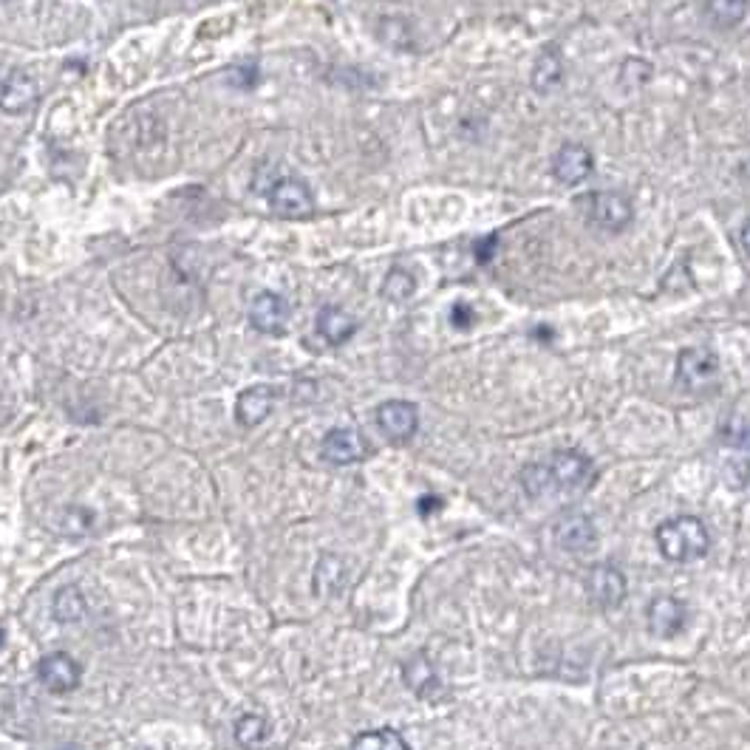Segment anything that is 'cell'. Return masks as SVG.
<instances>
[{
	"label": "cell",
	"mask_w": 750,
	"mask_h": 750,
	"mask_svg": "<svg viewBox=\"0 0 750 750\" xmlns=\"http://www.w3.org/2000/svg\"><path fill=\"white\" fill-rule=\"evenodd\" d=\"M552 538L564 552L586 555L598 544V530H595V521L581 510H564L552 521Z\"/></svg>",
	"instance_id": "8992f818"
},
{
	"label": "cell",
	"mask_w": 750,
	"mask_h": 750,
	"mask_svg": "<svg viewBox=\"0 0 750 750\" xmlns=\"http://www.w3.org/2000/svg\"><path fill=\"white\" fill-rule=\"evenodd\" d=\"M3 637H6V632H3V629H0V646H3Z\"/></svg>",
	"instance_id": "f1b7e54d"
},
{
	"label": "cell",
	"mask_w": 750,
	"mask_h": 750,
	"mask_svg": "<svg viewBox=\"0 0 750 750\" xmlns=\"http://www.w3.org/2000/svg\"><path fill=\"white\" fill-rule=\"evenodd\" d=\"M40 100V85L26 71H9L0 80V111L6 114H29Z\"/></svg>",
	"instance_id": "4fadbf2b"
},
{
	"label": "cell",
	"mask_w": 750,
	"mask_h": 750,
	"mask_svg": "<svg viewBox=\"0 0 750 750\" xmlns=\"http://www.w3.org/2000/svg\"><path fill=\"white\" fill-rule=\"evenodd\" d=\"M374 419H377V428L383 431L391 442H408L411 436L417 434L419 428V411L414 402L408 400H385L377 411H374Z\"/></svg>",
	"instance_id": "30bf717a"
},
{
	"label": "cell",
	"mask_w": 750,
	"mask_h": 750,
	"mask_svg": "<svg viewBox=\"0 0 750 750\" xmlns=\"http://www.w3.org/2000/svg\"><path fill=\"white\" fill-rule=\"evenodd\" d=\"M450 323H453L456 329H470V326L476 323V312H473L467 303H456V306L450 309Z\"/></svg>",
	"instance_id": "d4e9b609"
},
{
	"label": "cell",
	"mask_w": 750,
	"mask_h": 750,
	"mask_svg": "<svg viewBox=\"0 0 750 750\" xmlns=\"http://www.w3.org/2000/svg\"><path fill=\"white\" fill-rule=\"evenodd\" d=\"M739 173H742V176H745V179L750 182V159H745V162L739 165Z\"/></svg>",
	"instance_id": "83f0119b"
},
{
	"label": "cell",
	"mask_w": 750,
	"mask_h": 750,
	"mask_svg": "<svg viewBox=\"0 0 750 750\" xmlns=\"http://www.w3.org/2000/svg\"><path fill=\"white\" fill-rule=\"evenodd\" d=\"M674 380L685 394H694V397L714 394L719 385L717 351L705 349V346H691V349L680 351L677 368H674Z\"/></svg>",
	"instance_id": "3957f363"
},
{
	"label": "cell",
	"mask_w": 750,
	"mask_h": 750,
	"mask_svg": "<svg viewBox=\"0 0 750 750\" xmlns=\"http://www.w3.org/2000/svg\"><path fill=\"white\" fill-rule=\"evenodd\" d=\"M586 207V218L603 233H623L634 221V204L620 190H598L581 199Z\"/></svg>",
	"instance_id": "277c9868"
},
{
	"label": "cell",
	"mask_w": 750,
	"mask_h": 750,
	"mask_svg": "<svg viewBox=\"0 0 750 750\" xmlns=\"http://www.w3.org/2000/svg\"><path fill=\"white\" fill-rule=\"evenodd\" d=\"M289 315L292 309L278 292H261L250 306L252 329H258L261 334H284L289 326Z\"/></svg>",
	"instance_id": "5bb4252c"
},
{
	"label": "cell",
	"mask_w": 750,
	"mask_h": 750,
	"mask_svg": "<svg viewBox=\"0 0 750 750\" xmlns=\"http://www.w3.org/2000/svg\"><path fill=\"white\" fill-rule=\"evenodd\" d=\"M235 742L244 750H267L269 739H272V728L264 717L258 714H244L235 719Z\"/></svg>",
	"instance_id": "ffe728a7"
},
{
	"label": "cell",
	"mask_w": 750,
	"mask_h": 750,
	"mask_svg": "<svg viewBox=\"0 0 750 750\" xmlns=\"http://www.w3.org/2000/svg\"><path fill=\"white\" fill-rule=\"evenodd\" d=\"M142 750H148V748H142Z\"/></svg>",
	"instance_id": "4dcf8cb0"
},
{
	"label": "cell",
	"mask_w": 750,
	"mask_h": 750,
	"mask_svg": "<svg viewBox=\"0 0 750 750\" xmlns=\"http://www.w3.org/2000/svg\"><path fill=\"white\" fill-rule=\"evenodd\" d=\"M584 586L586 595L595 600L600 609H615L626 600V592H629L626 575L615 564H595L586 569Z\"/></svg>",
	"instance_id": "ba28073f"
},
{
	"label": "cell",
	"mask_w": 750,
	"mask_h": 750,
	"mask_svg": "<svg viewBox=\"0 0 750 750\" xmlns=\"http://www.w3.org/2000/svg\"><path fill=\"white\" fill-rule=\"evenodd\" d=\"M320 453H323V459L329 465L346 467L368 459L371 445H368L366 436L360 434V431H354V428H332L329 434L323 436Z\"/></svg>",
	"instance_id": "9c48e42d"
},
{
	"label": "cell",
	"mask_w": 750,
	"mask_h": 750,
	"mask_svg": "<svg viewBox=\"0 0 750 750\" xmlns=\"http://www.w3.org/2000/svg\"><path fill=\"white\" fill-rule=\"evenodd\" d=\"M51 612H54V620H57V623H77V620H83L85 598L80 595V589H77V586H63V589L54 595Z\"/></svg>",
	"instance_id": "7402d4cb"
},
{
	"label": "cell",
	"mask_w": 750,
	"mask_h": 750,
	"mask_svg": "<svg viewBox=\"0 0 750 750\" xmlns=\"http://www.w3.org/2000/svg\"><path fill=\"white\" fill-rule=\"evenodd\" d=\"M402 680L405 685L417 694L419 700H439L445 694V685L436 674V666L428 660V654H414L405 666H402Z\"/></svg>",
	"instance_id": "9a60e30c"
},
{
	"label": "cell",
	"mask_w": 750,
	"mask_h": 750,
	"mask_svg": "<svg viewBox=\"0 0 750 750\" xmlns=\"http://www.w3.org/2000/svg\"><path fill=\"white\" fill-rule=\"evenodd\" d=\"M629 74H632V80H626V88H643L651 80V63L649 60H626L620 68V77H629Z\"/></svg>",
	"instance_id": "cb8c5ba5"
},
{
	"label": "cell",
	"mask_w": 750,
	"mask_h": 750,
	"mask_svg": "<svg viewBox=\"0 0 750 750\" xmlns=\"http://www.w3.org/2000/svg\"><path fill=\"white\" fill-rule=\"evenodd\" d=\"M688 620V609L683 600H677L674 595H657L651 600L646 609V623H649L651 637L657 640H671L685 629Z\"/></svg>",
	"instance_id": "7c38bea8"
},
{
	"label": "cell",
	"mask_w": 750,
	"mask_h": 750,
	"mask_svg": "<svg viewBox=\"0 0 750 750\" xmlns=\"http://www.w3.org/2000/svg\"><path fill=\"white\" fill-rule=\"evenodd\" d=\"M264 196H267L269 207H272L275 216L292 218V221L315 216V193L298 176L272 179L267 190H264Z\"/></svg>",
	"instance_id": "5b68a950"
},
{
	"label": "cell",
	"mask_w": 750,
	"mask_h": 750,
	"mask_svg": "<svg viewBox=\"0 0 750 750\" xmlns=\"http://www.w3.org/2000/svg\"><path fill=\"white\" fill-rule=\"evenodd\" d=\"M750 0H705L702 3V17L708 20L711 29L717 32H731L736 26H742V20L748 17Z\"/></svg>",
	"instance_id": "ac0fdd59"
},
{
	"label": "cell",
	"mask_w": 750,
	"mask_h": 750,
	"mask_svg": "<svg viewBox=\"0 0 750 750\" xmlns=\"http://www.w3.org/2000/svg\"><path fill=\"white\" fill-rule=\"evenodd\" d=\"M414 292H417V278L411 269L394 267L383 278V298L391 303H405L414 298Z\"/></svg>",
	"instance_id": "603a6c76"
},
{
	"label": "cell",
	"mask_w": 750,
	"mask_h": 750,
	"mask_svg": "<svg viewBox=\"0 0 750 750\" xmlns=\"http://www.w3.org/2000/svg\"><path fill=\"white\" fill-rule=\"evenodd\" d=\"M351 750H411L405 742V736L394 728H377V731H366V734L354 736Z\"/></svg>",
	"instance_id": "44dd1931"
},
{
	"label": "cell",
	"mask_w": 750,
	"mask_h": 750,
	"mask_svg": "<svg viewBox=\"0 0 750 750\" xmlns=\"http://www.w3.org/2000/svg\"><path fill=\"white\" fill-rule=\"evenodd\" d=\"M317 334L329 343V346H343L349 343L351 337L357 334V317L346 312L343 306H334V303H326L320 312H317Z\"/></svg>",
	"instance_id": "e0dca14e"
},
{
	"label": "cell",
	"mask_w": 750,
	"mask_h": 750,
	"mask_svg": "<svg viewBox=\"0 0 750 750\" xmlns=\"http://www.w3.org/2000/svg\"><path fill=\"white\" fill-rule=\"evenodd\" d=\"M657 550L671 564L700 561L711 550V533L705 521L697 516H674L663 521L654 533Z\"/></svg>",
	"instance_id": "7a4b0ae2"
},
{
	"label": "cell",
	"mask_w": 750,
	"mask_h": 750,
	"mask_svg": "<svg viewBox=\"0 0 750 750\" xmlns=\"http://www.w3.org/2000/svg\"><path fill=\"white\" fill-rule=\"evenodd\" d=\"M275 400H278V391L269 388V385H252L247 391H241L238 402H235V419H238V425L241 428L261 425L272 414Z\"/></svg>",
	"instance_id": "2e32d148"
},
{
	"label": "cell",
	"mask_w": 750,
	"mask_h": 750,
	"mask_svg": "<svg viewBox=\"0 0 750 750\" xmlns=\"http://www.w3.org/2000/svg\"><path fill=\"white\" fill-rule=\"evenodd\" d=\"M745 436H748V439H745V445H748V448H750V434H745Z\"/></svg>",
	"instance_id": "f546056e"
},
{
	"label": "cell",
	"mask_w": 750,
	"mask_h": 750,
	"mask_svg": "<svg viewBox=\"0 0 750 750\" xmlns=\"http://www.w3.org/2000/svg\"><path fill=\"white\" fill-rule=\"evenodd\" d=\"M739 247L750 258V218L742 224V230H739Z\"/></svg>",
	"instance_id": "484cf974"
},
{
	"label": "cell",
	"mask_w": 750,
	"mask_h": 750,
	"mask_svg": "<svg viewBox=\"0 0 750 750\" xmlns=\"http://www.w3.org/2000/svg\"><path fill=\"white\" fill-rule=\"evenodd\" d=\"M439 504H442L439 499H428V496H425V499H419V513H422V516H428L431 510H439Z\"/></svg>",
	"instance_id": "4316f807"
},
{
	"label": "cell",
	"mask_w": 750,
	"mask_h": 750,
	"mask_svg": "<svg viewBox=\"0 0 750 750\" xmlns=\"http://www.w3.org/2000/svg\"><path fill=\"white\" fill-rule=\"evenodd\" d=\"M564 57L558 49H544L535 60L533 74H530V85H533L535 94H550L558 85L564 83Z\"/></svg>",
	"instance_id": "d6986e66"
},
{
	"label": "cell",
	"mask_w": 750,
	"mask_h": 750,
	"mask_svg": "<svg viewBox=\"0 0 750 750\" xmlns=\"http://www.w3.org/2000/svg\"><path fill=\"white\" fill-rule=\"evenodd\" d=\"M521 490L533 501L558 499V496H581L595 482L592 459L581 450H555L541 462H530L518 473Z\"/></svg>",
	"instance_id": "6da1fadb"
},
{
	"label": "cell",
	"mask_w": 750,
	"mask_h": 750,
	"mask_svg": "<svg viewBox=\"0 0 750 750\" xmlns=\"http://www.w3.org/2000/svg\"><path fill=\"white\" fill-rule=\"evenodd\" d=\"M37 680L51 694H68L83 680V668L66 651H51L37 663Z\"/></svg>",
	"instance_id": "8fae6325"
},
{
	"label": "cell",
	"mask_w": 750,
	"mask_h": 750,
	"mask_svg": "<svg viewBox=\"0 0 750 750\" xmlns=\"http://www.w3.org/2000/svg\"><path fill=\"white\" fill-rule=\"evenodd\" d=\"M595 173V153L584 142H564L552 156V176L564 187L586 182Z\"/></svg>",
	"instance_id": "52a82bcc"
}]
</instances>
